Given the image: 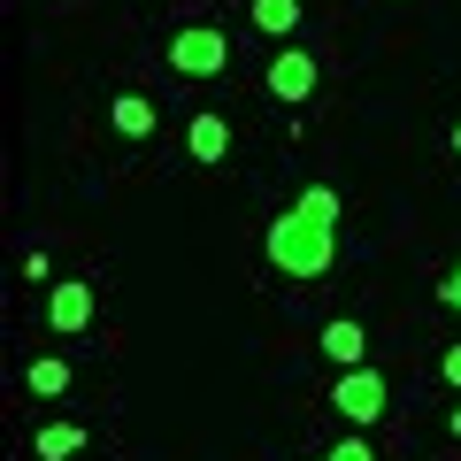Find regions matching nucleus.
I'll use <instances>...</instances> for the list:
<instances>
[{"label":"nucleus","instance_id":"obj_1","mask_svg":"<svg viewBox=\"0 0 461 461\" xmlns=\"http://www.w3.org/2000/svg\"><path fill=\"white\" fill-rule=\"evenodd\" d=\"M262 254L285 277H330V262H339V193H330V185H308V193L262 230Z\"/></svg>","mask_w":461,"mask_h":461},{"label":"nucleus","instance_id":"obj_2","mask_svg":"<svg viewBox=\"0 0 461 461\" xmlns=\"http://www.w3.org/2000/svg\"><path fill=\"white\" fill-rule=\"evenodd\" d=\"M169 69H177V77H223L230 39L215 32V23H185V32H169Z\"/></svg>","mask_w":461,"mask_h":461},{"label":"nucleus","instance_id":"obj_3","mask_svg":"<svg viewBox=\"0 0 461 461\" xmlns=\"http://www.w3.org/2000/svg\"><path fill=\"white\" fill-rule=\"evenodd\" d=\"M384 400H393V384H384V369H369V362H362V369H339V384H330V408H339L354 430L377 423Z\"/></svg>","mask_w":461,"mask_h":461},{"label":"nucleus","instance_id":"obj_4","mask_svg":"<svg viewBox=\"0 0 461 461\" xmlns=\"http://www.w3.org/2000/svg\"><path fill=\"white\" fill-rule=\"evenodd\" d=\"M315 77H323V62H315L308 47H277L262 85H269V100H285V108H308V100H315Z\"/></svg>","mask_w":461,"mask_h":461},{"label":"nucleus","instance_id":"obj_5","mask_svg":"<svg viewBox=\"0 0 461 461\" xmlns=\"http://www.w3.org/2000/svg\"><path fill=\"white\" fill-rule=\"evenodd\" d=\"M47 330H54V339H77V330H93V285L54 277V285H47Z\"/></svg>","mask_w":461,"mask_h":461},{"label":"nucleus","instance_id":"obj_6","mask_svg":"<svg viewBox=\"0 0 461 461\" xmlns=\"http://www.w3.org/2000/svg\"><path fill=\"white\" fill-rule=\"evenodd\" d=\"M315 346H323L339 369H362V362H369V330L354 323V315H330V323L315 330Z\"/></svg>","mask_w":461,"mask_h":461},{"label":"nucleus","instance_id":"obj_7","mask_svg":"<svg viewBox=\"0 0 461 461\" xmlns=\"http://www.w3.org/2000/svg\"><path fill=\"white\" fill-rule=\"evenodd\" d=\"M185 154H193L200 169H215V162H223V154H230V123H223V115H215V108H200L193 123H185Z\"/></svg>","mask_w":461,"mask_h":461},{"label":"nucleus","instance_id":"obj_8","mask_svg":"<svg viewBox=\"0 0 461 461\" xmlns=\"http://www.w3.org/2000/svg\"><path fill=\"white\" fill-rule=\"evenodd\" d=\"M154 123H162V115H154L147 93H115L108 100V131L115 139H154Z\"/></svg>","mask_w":461,"mask_h":461},{"label":"nucleus","instance_id":"obj_9","mask_svg":"<svg viewBox=\"0 0 461 461\" xmlns=\"http://www.w3.org/2000/svg\"><path fill=\"white\" fill-rule=\"evenodd\" d=\"M32 454H39V461H77V454H85V423H69V415H54V423H39Z\"/></svg>","mask_w":461,"mask_h":461},{"label":"nucleus","instance_id":"obj_10","mask_svg":"<svg viewBox=\"0 0 461 461\" xmlns=\"http://www.w3.org/2000/svg\"><path fill=\"white\" fill-rule=\"evenodd\" d=\"M23 384H32L39 400H62L69 393V362L62 354H32V362H23Z\"/></svg>","mask_w":461,"mask_h":461},{"label":"nucleus","instance_id":"obj_11","mask_svg":"<svg viewBox=\"0 0 461 461\" xmlns=\"http://www.w3.org/2000/svg\"><path fill=\"white\" fill-rule=\"evenodd\" d=\"M247 16H254V32H269V39H293V32H300V0H254Z\"/></svg>","mask_w":461,"mask_h":461},{"label":"nucleus","instance_id":"obj_12","mask_svg":"<svg viewBox=\"0 0 461 461\" xmlns=\"http://www.w3.org/2000/svg\"><path fill=\"white\" fill-rule=\"evenodd\" d=\"M330 461H377V446H369V438H362V430H346V438H339V446H330Z\"/></svg>","mask_w":461,"mask_h":461},{"label":"nucleus","instance_id":"obj_13","mask_svg":"<svg viewBox=\"0 0 461 461\" xmlns=\"http://www.w3.org/2000/svg\"><path fill=\"white\" fill-rule=\"evenodd\" d=\"M438 300H446V308L461 315V262H454V269H446V277H438Z\"/></svg>","mask_w":461,"mask_h":461},{"label":"nucleus","instance_id":"obj_14","mask_svg":"<svg viewBox=\"0 0 461 461\" xmlns=\"http://www.w3.org/2000/svg\"><path fill=\"white\" fill-rule=\"evenodd\" d=\"M438 377H446V384L461 393V346H446V354H438Z\"/></svg>","mask_w":461,"mask_h":461},{"label":"nucleus","instance_id":"obj_15","mask_svg":"<svg viewBox=\"0 0 461 461\" xmlns=\"http://www.w3.org/2000/svg\"><path fill=\"white\" fill-rule=\"evenodd\" d=\"M446 430H454V438H461V400H454V415H446Z\"/></svg>","mask_w":461,"mask_h":461},{"label":"nucleus","instance_id":"obj_16","mask_svg":"<svg viewBox=\"0 0 461 461\" xmlns=\"http://www.w3.org/2000/svg\"><path fill=\"white\" fill-rule=\"evenodd\" d=\"M446 147H454V154H461V123H454V131H446Z\"/></svg>","mask_w":461,"mask_h":461},{"label":"nucleus","instance_id":"obj_17","mask_svg":"<svg viewBox=\"0 0 461 461\" xmlns=\"http://www.w3.org/2000/svg\"><path fill=\"white\" fill-rule=\"evenodd\" d=\"M323 461H330V454H323Z\"/></svg>","mask_w":461,"mask_h":461}]
</instances>
